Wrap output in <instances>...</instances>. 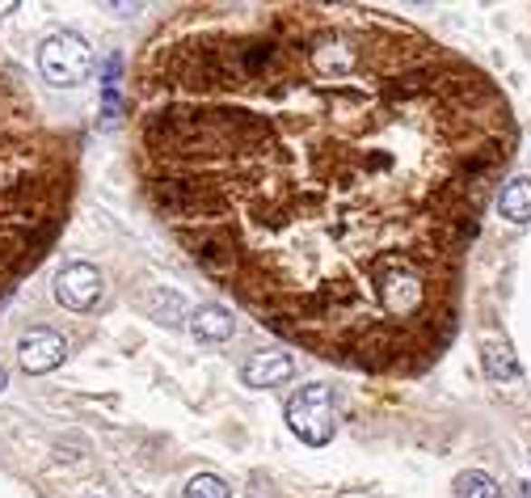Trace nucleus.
I'll list each match as a JSON object with an SVG mask.
<instances>
[{
	"instance_id": "f257e3e1",
	"label": "nucleus",
	"mask_w": 531,
	"mask_h": 498,
	"mask_svg": "<svg viewBox=\"0 0 531 498\" xmlns=\"http://www.w3.org/2000/svg\"><path fill=\"white\" fill-rule=\"evenodd\" d=\"M140 173L194 267L283 338L410 376L456 334L515 148L494 81L359 5L186 13L148 47Z\"/></svg>"
},
{
	"instance_id": "f03ea898",
	"label": "nucleus",
	"mask_w": 531,
	"mask_h": 498,
	"mask_svg": "<svg viewBox=\"0 0 531 498\" xmlns=\"http://www.w3.org/2000/svg\"><path fill=\"white\" fill-rule=\"evenodd\" d=\"M38 73L55 89L85 85L89 73H93V51H89V43L81 34L60 30V34L43 38V47H38Z\"/></svg>"
},
{
	"instance_id": "7ed1b4c3",
	"label": "nucleus",
	"mask_w": 531,
	"mask_h": 498,
	"mask_svg": "<svg viewBox=\"0 0 531 498\" xmlns=\"http://www.w3.org/2000/svg\"><path fill=\"white\" fill-rule=\"evenodd\" d=\"M287 426L308 444V448H325L329 439H333V431H338L333 397H329L325 385H304V389L287 401Z\"/></svg>"
},
{
	"instance_id": "20e7f679",
	"label": "nucleus",
	"mask_w": 531,
	"mask_h": 498,
	"mask_svg": "<svg viewBox=\"0 0 531 498\" xmlns=\"http://www.w3.org/2000/svg\"><path fill=\"white\" fill-rule=\"evenodd\" d=\"M101 296V270L93 262H68V267L55 275V300L72 313H89Z\"/></svg>"
},
{
	"instance_id": "39448f33",
	"label": "nucleus",
	"mask_w": 531,
	"mask_h": 498,
	"mask_svg": "<svg viewBox=\"0 0 531 498\" xmlns=\"http://www.w3.org/2000/svg\"><path fill=\"white\" fill-rule=\"evenodd\" d=\"M63 355H68L63 338L55 334V329H47V326L30 329V334H22V342H17V364H22L30 376L55 372V367L63 364Z\"/></svg>"
},
{
	"instance_id": "423d86ee",
	"label": "nucleus",
	"mask_w": 531,
	"mask_h": 498,
	"mask_svg": "<svg viewBox=\"0 0 531 498\" xmlns=\"http://www.w3.org/2000/svg\"><path fill=\"white\" fill-rule=\"evenodd\" d=\"M291 376H295V359H291V355H278V351H262L241 367V380L249 389H278V385H287Z\"/></svg>"
},
{
	"instance_id": "0eeeda50",
	"label": "nucleus",
	"mask_w": 531,
	"mask_h": 498,
	"mask_svg": "<svg viewBox=\"0 0 531 498\" xmlns=\"http://www.w3.org/2000/svg\"><path fill=\"white\" fill-rule=\"evenodd\" d=\"M186 321H190L194 338H203V342H228L237 334V321H232V313L224 304H198Z\"/></svg>"
},
{
	"instance_id": "6e6552de",
	"label": "nucleus",
	"mask_w": 531,
	"mask_h": 498,
	"mask_svg": "<svg viewBox=\"0 0 531 498\" xmlns=\"http://www.w3.org/2000/svg\"><path fill=\"white\" fill-rule=\"evenodd\" d=\"M497 211L510 224H531V178H510L497 195Z\"/></svg>"
},
{
	"instance_id": "1a4fd4ad",
	"label": "nucleus",
	"mask_w": 531,
	"mask_h": 498,
	"mask_svg": "<svg viewBox=\"0 0 531 498\" xmlns=\"http://www.w3.org/2000/svg\"><path fill=\"white\" fill-rule=\"evenodd\" d=\"M456 498H502V486L481 469H468L456 477Z\"/></svg>"
},
{
	"instance_id": "9d476101",
	"label": "nucleus",
	"mask_w": 531,
	"mask_h": 498,
	"mask_svg": "<svg viewBox=\"0 0 531 498\" xmlns=\"http://www.w3.org/2000/svg\"><path fill=\"white\" fill-rule=\"evenodd\" d=\"M485 372H489L494 380L519 376V364H515V355H510L507 342H489V347H485Z\"/></svg>"
},
{
	"instance_id": "9b49d317",
	"label": "nucleus",
	"mask_w": 531,
	"mask_h": 498,
	"mask_svg": "<svg viewBox=\"0 0 531 498\" xmlns=\"http://www.w3.org/2000/svg\"><path fill=\"white\" fill-rule=\"evenodd\" d=\"M181 498H228V486H224V477H216V474H198L186 482Z\"/></svg>"
},
{
	"instance_id": "f8f14e48",
	"label": "nucleus",
	"mask_w": 531,
	"mask_h": 498,
	"mask_svg": "<svg viewBox=\"0 0 531 498\" xmlns=\"http://www.w3.org/2000/svg\"><path fill=\"white\" fill-rule=\"evenodd\" d=\"M13 9H17V5H13V0H9V5H0V13H13Z\"/></svg>"
},
{
	"instance_id": "ddd939ff",
	"label": "nucleus",
	"mask_w": 531,
	"mask_h": 498,
	"mask_svg": "<svg viewBox=\"0 0 531 498\" xmlns=\"http://www.w3.org/2000/svg\"><path fill=\"white\" fill-rule=\"evenodd\" d=\"M519 498H531V486H519Z\"/></svg>"
},
{
	"instance_id": "4468645a",
	"label": "nucleus",
	"mask_w": 531,
	"mask_h": 498,
	"mask_svg": "<svg viewBox=\"0 0 531 498\" xmlns=\"http://www.w3.org/2000/svg\"><path fill=\"white\" fill-rule=\"evenodd\" d=\"M5 385H9V376H5V372H0V389H5Z\"/></svg>"
}]
</instances>
